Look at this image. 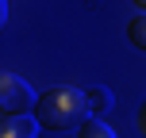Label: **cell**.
<instances>
[{
  "label": "cell",
  "mask_w": 146,
  "mask_h": 138,
  "mask_svg": "<svg viewBox=\"0 0 146 138\" xmlns=\"http://www.w3.org/2000/svg\"><path fill=\"white\" fill-rule=\"evenodd\" d=\"M127 38H131L135 50H142V54H146V12H139L131 23H127Z\"/></svg>",
  "instance_id": "277c9868"
},
{
  "label": "cell",
  "mask_w": 146,
  "mask_h": 138,
  "mask_svg": "<svg viewBox=\"0 0 146 138\" xmlns=\"http://www.w3.org/2000/svg\"><path fill=\"white\" fill-rule=\"evenodd\" d=\"M35 104H38V96L31 92V85L23 77H15V73H4V77H0V111H4V119L31 115Z\"/></svg>",
  "instance_id": "7a4b0ae2"
},
{
  "label": "cell",
  "mask_w": 146,
  "mask_h": 138,
  "mask_svg": "<svg viewBox=\"0 0 146 138\" xmlns=\"http://www.w3.org/2000/svg\"><path fill=\"white\" fill-rule=\"evenodd\" d=\"M88 96L81 88H69V85H54L38 96L35 104V119L42 131H81L88 123Z\"/></svg>",
  "instance_id": "6da1fadb"
},
{
  "label": "cell",
  "mask_w": 146,
  "mask_h": 138,
  "mask_svg": "<svg viewBox=\"0 0 146 138\" xmlns=\"http://www.w3.org/2000/svg\"><path fill=\"white\" fill-rule=\"evenodd\" d=\"M77 138H115V131H111L108 123H100V119L92 115V119H88V123L77 131Z\"/></svg>",
  "instance_id": "5b68a950"
},
{
  "label": "cell",
  "mask_w": 146,
  "mask_h": 138,
  "mask_svg": "<svg viewBox=\"0 0 146 138\" xmlns=\"http://www.w3.org/2000/svg\"><path fill=\"white\" fill-rule=\"evenodd\" d=\"M135 8H142V12H146V0H139V4H135Z\"/></svg>",
  "instance_id": "ba28073f"
},
{
  "label": "cell",
  "mask_w": 146,
  "mask_h": 138,
  "mask_svg": "<svg viewBox=\"0 0 146 138\" xmlns=\"http://www.w3.org/2000/svg\"><path fill=\"white\" fill-rule=\"evenodd\" d=\"M139 131L146 134V104H142V108H139Z\"/></svg>",
  "instance_id": "52a82bcc"
},
{
  "label": "cell",
  "mask_w": 146,
  "mask_h": 138,
  "mask_svg": "<svg viewBox=\"0 0 146 138\" xmlns=\"http://www.w3.org/2000/svg\"><path fill=\"white\" fill-rule=\"evenodd\" d=\"M38 119L35 115H12L0 123V138H38Z\"/></svg>",
  "instance_id": "3957f363"
},
{
  "label": "cell",
  "mask_w": 146,
  "mask_h": 138,
  "mask_svg": "<svg viewBox=\"0 0 146 138\" xmlns=\"http://www.w3.org/2000/svg\"><path fill=\"white\" fill-rule=\"evenodd\" d=\"M88 108H92V115H100V111H108V104H111V96H108V88H100V85H92L88 88Z\"/></svg>",
  "instance_id": "8992f818"
}]
</instances>
